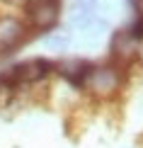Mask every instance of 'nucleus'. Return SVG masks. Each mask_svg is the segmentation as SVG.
Segmentation results:
<instances>
[{"label": "nucleus", "mask_w": 143, "mask_h": 148, "mask_svg": "<svg viewBox=\"0 0 143 148\" xmlns=\"http://www.w3.org/2000/svg\"><path fill=\"white\" fill-rule=\"evenodd\" d=\"M27 15L34 29H49L58 22V0H29Z\"/></svg>", "instance_id": "obj_4"}, {"label": "nucleus", "mask_w": 143, "mask_h": 148, "mask_svg": "<svg viewBox=\"0 0 143 148\" xmlns=\"http://www.w3.org/2000/svg\"><path fill=\"white\" fill-rule=\"evenodd\" d=\"M51 71H56V63H51L49 58L22 61V63H17L15 68H10L8 73H5V78H8V88L15 90V88H20V85L39 83V80H44Z\"/></svg>", "instance_id": "obj_1"}, {"label": "nucleus", "mask_w": 143, "mask_h": 148, "mask_svg": "<svg viewBox=\"0 0 143 148\" xmlns=\"http://www.w3.org/2000/svg\"><path fill=\"white\" fill-rule=\"evenodd\" d=\"M124 32L129 34L131 41H143V12H136L133 22L129 24V29H124Z\"/></svg>", "instance_id": "obj_8"}, {"label": "nucleus", "mask_w": 143, "mask_h": 148, "mask_svg": "<svg viewBox=\"0 0 143 148\" xmlns=\"http://www.w3.org/2000/svg\"><path fill=\"white\" fill-rule=\"evenodd\" d=\"M68 44H70V34L68 32H51L49 36H44V46L49 51H66Z\"/></svg>", "instance_id": "obj_7"}, {"label": "nucleus", "mask_w": 143, "mask_h": 148, "mask_svg": "<svg viewBox=\"0 0 143 148\" xmlns=\"http://www.w3.org/2000/svg\"><path fill=\"white\" fill-rule=\"evenodd\" d=\"M121 80H124V71L119 68L116 63H109V66H92L88 80H85V88L92 90L95 95H114L116 90L121 88Z\"/></svg>", "instance_id": "obj_2"}, {"label": "nucleus", "mask_w": 143, "mask_h": 148, "mask_svg": "<svg viewBox=\"0 0 143 148\" xmlns=\"http://www.w3.org/2000/svg\"><path fill=\"white\" fill-rule=\"evenodd\" d=\"M92 66L95 63H90V61H85V58H68V61L56 63V71H58V75L66 78L73 88H85V80H88Z\"/></svg>", "instance_id": "obj_5"}, {"label": "nucleus", "mask_w": 143, "mask_h": 148, "mask_svg": "<svg viewBox=\"0 0 143 148\" xmlns=\"http://www.w3.org/2000/svg\"><path fill=\"white\" fill-rule=\"evenodd\" d=\"M29 39V27L22 20L3 17L0 20V53H12V49Z\"/></svg>", "instance_id": "obj_3"}, {"label": "nucleus", "mask_w": 143, "mask_h": 148, "mask_svg": "<svg viewBox=\"0 0 143 148\" xmlns=\"http://www.w3.org/2000/svg\"><path fill=\"white\" fill-rule=\"evenodd\" d=\"M95 20V0H75L70 10V24L73 27H85Z\"/></svg>", "instance_id": "obj_6"}]
</instances>
